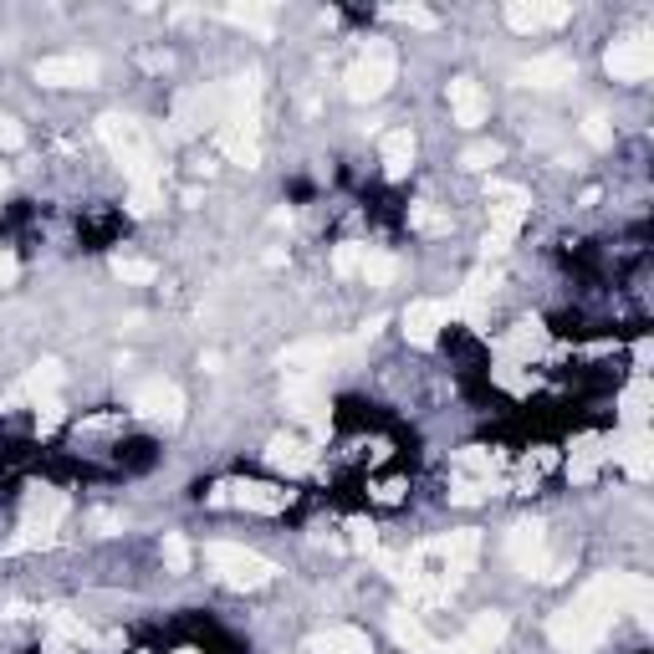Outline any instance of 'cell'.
Listing matches in <instances>:
<instances>
[{
	"label": "cell",
	"instance_id": "6da1fadb",
	"mask_svg": "<svg viewBox=\"0 0 654 654\" xmlns=\"http://www.w3.org/2000/svg\"><path fill=\"white\" fill-rule=\"evenodd\" d=\"M613 613H619V598H613V573H598V578L583 583V594L573 604L548 619V640L557 654H594L598 644L609 640Z\"/></svg>",
	"mask_w": 654,
	"mask_h": 654
},
{
	"label": "cell",
	"instance_id": "7a4b0ae2",
	"mask_svg": "<svg viewBox=\"0 0 654 654\" xmlns=\"http://www.w3.org/2000/svg\"><path fill=\"white\" fill-rule=\"evenodd\" d=\"M98 138H103L108 154L123 164L128 184H164V164L138 119H128V113H103V119H98Z\"/></svg>",
	"mask_w": 654,
	"mask_h": 654
},
{
	"label": "cell",
	"instance_id": "3957f363",
	"mask_svg": "<svg viewBox=\"0 0 654 654\" xmlns=\"http://www.w3.org/2000/svg\"><path fill=\"white\" fill-rule=\"evenodd\" d=\"M486 194L496 200V205H490V230L481 236V256L490 261V256L511 251V240H517V230H521V221H527V205H532V200H527L521 184H506V179H490Z\"/></svg>",
	"mask_w": 654,
	"mask_h": 654
},
{
	"label": "cell",
	"instance_id": "277c9868",
	"mask_svg": "<svg viewBox=\"0 0 654 654\" xmlns=\"http://www.w3.org/2000/svg\"><path fill=\"white\" fill-rule=\"evenodd\" d=\"M205 563L215 567V578L225 588H267V583H277V563L251 548H236V542H210Z\"/></svg>",
	"mask_w": 654,
	"mask_h": 654
},
{
	"label": "cell",
	"instance_id": "5b68a950",
	"mask_svg": "<svg viewBox=\"0 0 654 654\" xmlns=\"http://www.w3.org/2000/svg\"><path fill=\"white\" fill-rule=\"evenodd\" d=\"M394 77H399V57H394V46L388 42H373L363 57L348 67L342 77V92L353 98V103H379L388 88H394Z\"/></svg>",
	"mask_w": 654,
	"mask_h": 654
},
{
	"label": "cell",
	"instance_id": "8992f818",
	"mask_svg": "<svg viewBox=\"0 0 654 654\" xmlns=\"http://www.w3.org/2000/svg\"><path fill=\"white\" fill-rule=\"evenodd\" d=\"M210 506H240V511H261V517H277L292 506V490L267 486V481H225V486L210 490Z\"/></svg>",
	"mask_w": 654,
	"mask_h": 654
},
{
	"label": "cell",
	"instance_id": "52a82bcc",
	"mask_svg": "<svg viewBox=\"0 0 654 654\" xmlns=\"http://www.w3.org/2000/svg\"><path fill=\"white\" fill-rule=\"evenodd\" d=\"M169 123H174V134L179 138H194L200 128H221L225 123V98H221V82L215 88H194V92H179V103L174 113H169Z\"/></svg>",
	"mask_w": 654,
	"mask_h": 654
},
{
	"label": "cell",
	"instance_id": "ba28073f",
	"mask_svg": "<svg viewBox=\"0 0 654 654\" xmlns=\"http://www.w3.org/2000/svg\"><path fill=\"white\" fill-rule=\"evenodd\" d=\"M419 557H440V567L435 573H446L455 588L465 583V573L476 567V557H481V537L476 532H446V537H430L425 548H415Z\"/></svg>",
	"mask_w": 654,
	"mask_h": 654
},
{
	"label": "cell",
	"instance_id": "9c48e42d",
	"mask_svg": "<svg viewBox=\"0 0 654 654\" xmlns=\"http://www.w3.org/2000/svg\"><path fill=\"white\" fill-rule=\"evenodd\" d=\"M215 144L240 169H261V113H236L215 128Z\"/></svg>",
	"mask_w": 654,
	"mask_h": 654
},
{
	"label": "cell",
	"instance_id": "30bf717a",
	"mask_svg": "<svg viewBox=\"0 0 654 654\" xmlns=\"http://www.w3.org/2000/svg\"><path fill=\"white\" fill-rule=\"evenodd\" d=\"M282 404H286V415L302 419V425H307L313 435H327V394H323V379H307V373H286Z\"/></svg>",
	"mask_w": 654,
	"mask_h": 654
},
{
	"label": "cell",
	"instance_id": "8fae6325",
	"mask_svg": "<svg viewBox=\"0 0 654 654\" xmlns=\"http://www.w3.org/2000/svg\"><path fill=\"white\" fill-rule=\"evenodd\" d=\"M604 67H609L613 82H644V77L654 72V42H650V31L619 36V42L604 52Z\"/></svg>",
	"mask_w": 654,
	"mask_h": 654
},
{
	"label": "cell",
	"instance_id": "7c38bea8",
	"mask_svg": "<svg viewBox=\"0 0 654 654\" xmlns=\"http://www.w3.org/2000/svg\"><path fill=\"white\" fill-rule=\"evenodd\" d=\"M103 77V61L88 52H67V57H42L36 61V82L42 88H92Z\"/></svg>",
	"mask_w": 654,
	"mask_h": 654
},
{
	"label": "cell",
	"instance_id": "4fadbf2b",
	"mask_svg": "<svg viewBox=\"0 0 654 654\" xmlns=\"http://www.w3.org/2000/svg\"><path fill=\"white\" fill-rule=\"evenodd\" d=\"M506 557H511V567H517V573H527V578H542V573H548V527H542V521H517V527H511V532H506Z\"/></svg>",
	"mask_w": 654,
	"mask_h": 654
},
{
	"label": "cell",
	"instance_id": "5bb4252c",
	"mask_svg": "<svg viewBox=\"0 0 654 654\" xmlns=\"http://www.w3.org/2000/svg\"><path fill=\"white\" fill-rule=\"evenodd\" d=\"M134 409L144 419H159V425H179L184 419V388L169 384V379H149V384L134 388Z\"/></svg>",
	"mask_w": 654,
	"mask_h": 654
},
{
	"label": "cell",
	"instance_id": "9a60e30c",
	"mask_svg": "<svg viewBox=\"0 0 654 654\" xmlns=\"http://www.w3.org/2000/svg\"><path fill=\"white\" fill-rule=\"evenodd\" d=\"M338 342L332 338H302L292 342V348H282V358H277V369L282 373H307V379H323V369H332L338 363Z\"/></svg>",
	"mask_w": 654,
	"mask_h": 654
},
{
	"label": "cell",
	"instance_id": "2e32d148",
	"mask_svg": "<svg viewBox=\"0 0 654 654\" xmlns=\"http://www.w3.org/2000/svg\"><path fill=\"white\" fill-rule=\"evenodd\" d=\"M521 82V88H537V92H548V88H563V82H573L578 77V61L563 57V52H548V57H532V61H521L517 72H511Z\"/></svg>",
	"mask_w": 654,
	"mask_h": 654
},
{
	"label": "cell",
	"instance_id": "e0dca14e",
	"mask_svg": "<svg viewBox=\"0 0 654 654\" xmlns=\"http://www.w3.org/2000/svg\"><path fill=\"white\" fill-rule=\"evenodd\" d=\"M67 511H72V496L57 486H31L26 501H21V521L26 527H46V532H57Z\"/></svg>",
	"mask_w": 654,
	"mask_h": 654
},
{
	"label": "cell",
	"instance_id": "ac0fdd59",
	"mask_svg": "<svg viewBox=\"0 0 654 654\" xmlns=\"http://www.w3.org/2000/svg\"><path fill=\"white\" fill-rule=\"evenodd\" d=\"M450 323V302H409L404 307V338L415 342V348H435V338H440V327Z\"/></svg>",
	"mask_w": 654,
	"mask_h": 654
},
{
	"label": "cell",
	"instance_id": "d6986e66",
	"mask_svg": "<svg viewBox=\"0 0 654 654\" xmlns=\"http://www.w3.org/2000/svg\"><path fill=\"white\" fill-rule=\"evenodd\" d=\"M567 15H573V5H557V0H511V5H506V26L527 36V31L563 26Z\"/></svg>",
	"mask_w": 654,
	"mask_h": 654
},
{
	"label": "cell",
	"instance_id": "ffe728a7",
	"mask_svg": "<svg viewBox=\"0 0 654 654\" xmlns=\"http://www.w3.org/2000/svg\"><path fill=\"white\" fill-rule=\"evenodd\" d=\"M450 119L461 123V128H481L490 119V98L476 77H455L450 82Z\"/></svg>",
	"mask_w": 654,
	"mask_h": 654
},
{
	"label": "cell",
	"instance_id": "44dd1931",
	"mask_svg": "<svg viewBox=\"0 0 654 654\" xmlns=\"http://www.w3.org/2000/svg\"><path fill=\"white\" fill-rule=\"evenodd\" d=\"M613 461L624 465L634 481H650L654 476V435L644 430V425H634V430L624 435V440H613V450H609Z\"/></svg>",
	"mask_w": 654,
	"mask_h": 654
},
{
	"label": "cell",
	"instance_id": "7402d4cb",
	"mask_svg": "<svg viewBox=\"0 0 654 654\" xmlns=\"http://www.w3.org/2000/svg\"><path fill=\"white\" fill-rule=\"evenodd\" d=\"M613 598H619V613L640 619V629L654 624V588L644 573H613Z\"/></svg>",
	"mask_w": 654,
	"mask_h": 654
},
{
	"label": "cell",
	"instance_id": "603a6c76",
	"mask_svg": "<svg viewBox=\"0 0 654 654\" xmlns=\"http://www.w3.org/2000/svg\"><path fill=\"white\" fill-rule=\"evenodd\" d=\"M42 619H46V629H52V640L72 644V650H98V634H92L88 619H77L72 609H61V604H46Z\"/></svg>",
	"mask_w": 654,
	"mask_h": 654
},
{
	"label": "cell",
	"instance_id": "cb8c5ba5",
	"mask_svg": "<svg viewBox=\"0 0 654 654\" xmlns=\"http://www.w3.org/2000/svg\"><path fill=\"white\" fill-rule=\"evenodd\" d=\"M267 461L277 465V471H286V476H307L317 465V455H313L307 440H297V435H277V440H267Z\"/></svg>",
	"mask_w": 654,
	"mask_h": 654
},
{
	"label": "cell",
	"instance_id": "d4e9b609",
	"mask_svg": "<svg viewBox=\"0 0 654 654\" xmlns=\"http://www.w3.org/2000/svg\"><path fill=\"white\" fill-rule=\"evenodd\" d=\"M388 634H394V644H399V650H409V654H440V650H446V644L435 640L430 629L419 624L409 609H394V613H388Z\"/></svg>",
	"mask_w": 654,
	"mask_h": 654
},
{
	"label": "cell",
	"instance_id": "484cf974",
	"mask_svg": "<svg viewBox=\"0 0 654 654\" xmlns=\"http://www.w3.org/2000/svg\"><path fill=\"white\" fill-rule=\"evenodd\" d=\"M307 654H373L369 634L353 624H332V629H317L307 640Z\"/></svg>",
	"mask_w": 654,
	"mask_h": 654
},
{
	"label": "cell",
	"instance_id": "4316f807",
	"mask_svg": "<svg viewBox=\"0 0 654 654\" xmlns=\"http://www.w3.org/2000/svg\"><path fill=\"white\" fill-rule=\"evenodd\" d=\"M506 363H532L537 353H548V327L537 323V317H521L517 327H511V338L501 342Z\"/></svg>",
	"mask_w": 654,
	"mask_h": 654
},
{
	"label": "cell",
	"instance_id": "83f0119b",
	"mask_svg": "<svg viewBox=\"0 0 654 654\" xmlns=\"http://www.w3.org/2000/svg\"><path fill=\"white\" fill-rule=\"evenodd\" d=\"M604 455H609V440H604V435H578V440H573V461H567V481H573V486H588V481L598 476Z\"/></svg>",
	"mask_w": 654,
	"mask_h": 654
},
{
	"label": "cell",
	"instance_id": "f1b7e54d",
	"mask_svg": "<svg viewBox=\"0 0 654 654\" xmlns=\"http://www.w3.org/2000/svg\"><path fill=\"white\" fill-rule=\"evenodd\" d=\"M61 379H67V369H61L57 358H42V363H31L26 369V379H21V399H31V404H42V399H57V388H61Z\"/></svg>",
	"mask_w": 654,
	"mask_h": 654
},
{
	"label": "cell",
	"instance_id": "f546056e",
	"mask_svg": "<svg viewBox=\"0 0 654 654\" xmlns=\"http://www.w3.org/2000/svg\"><path fill=\"white\" fill-rule=\"evenodd\" d=\"M506 634H511V619H506V613H496V609H486V613H476V619H471V629H465L461 644H471L476 654H490L496 644L506 640Z\"/></svg>",
	"mask_w": 654,
	"mask_h": 654
},
{
	"label": "cell",
	"instance_id": "4dcf8cb0",
	"mask_svg": "<svg viewBox=\"0 0 654 654\" xmlns=\"http://www.w3.org/2000/svg\"><path fill=\"white\" fill-rule=\"evenodd\" d=\"M379 149H384V174L388 179L409 174V164H415V134H409V128H388Z\"/></svg>",
	"mask_w": 654,
	"mask_h": 654
},
{
	"label": "cell",
	"instance_id": "1f68e13d",
	"mask_svg": "<svg viewBox=\"0 0 654 654\" xmlns=\"http://www.w3.org/2000/svg\"><path fill=\"white\" fill-rule=\"evenodd\" d=\"M225 21L240 31H256V36H271V26H277V15H271V5H225Z\"/></svg>",
	"mask_w": 654,
	"mask_h": 654
},
{
	"label": "cell",
	"instance_id": "d6a6232c",
	"mask_svg": "<svg viewBox=\"0 0 654 654\" xmlns=\"http://www.w3.org/2000/svg\"><path fill=\"white\" fill-rule=\"evenodd\" d=\"M650 404H654V388H650V379H634V384L624 388V399H619V409H624V425L634 430V425H644V415H650Z\"/></svg>",
	"mask_w": 654,
	"mask_h": 654
},
{
	"label": "cell",
	"instance_id": "836d02e7",
	"mask_svg": "<svg viewBox=\"0 0 654 654\" xmlns=\"http://www.w3.org/2000/svg\"><path fill=\"white\" fill-rule=\"evenodd\" d=\"M496 455H490V450H481V446H465L461 455H455V471H461V476H471V481H496Z\"/></svg>",
	"mask_w": 654,
	"mask_h": 654
},
{
	"label": "cell",
	"instance_id": "e575fe53",
	"mask_svg": "<svg viewBox=\"0 0 654 654\" xmlns=\"http://www.w3.org/2000/svg\"><path fill=\"white\" fill-rule=\"evenodd\" d=\"M409 230H419V236H450V215L435 210L430 200H419V205H409Z\"/></svg>",
	"mask_w": 654,
	"mask_h": 654
},
{
	"label": "cell",
	"instance_id": "d590c367",
	"mask_svg": "<svg viewBox=\"0 0 654 654\" xmlns=\"http://www.w3.org/2000/svg\"><path fill=\"white\" fill-rule=\"evenodd\" d=\"M358 277H363L369 286H388L394 277H399V261H394L388 251H363V271H358Z\"/></svg>",
	"mask_w": 654,
	"mask_h": 654
},
{
	"label": "cell",
	"instance_id": "8d00e7d4",
	"mask_svg": "<svg viewBox=\"0 0 654 654\" xmlns=\"http://www.w3.org/2000/svg\"><path fill=\"white\" fill-rule=\"evenodd\" d=\"M108 267H113L119 282H134V286H149L154 277H159V267H154V261H138V256H113Z\"/></svg>",
	"mask_w": 654,
	"mask_h": 654
},
{
	"label": "cell",
	"instance_id": "74e56055",
	"mask_svg": "<svg viewBox=\"0 0 654 654\" xmlns=\"http://www.w3.org/2000/svg\"><path fill=\"white\" fill-rule=\"evenodd\" d=\"M490 490H496V481H471V476H455V486H450V501H455V506H476V501H486Z\"/></svg>",
	"mask_w": 654,
	"mask_h": 654
},
{
	"label": "cell",
	"instance_id": "f35d334b",
	"mask_svg": "<svg viewBox=\"0 0 654 654\" xmlns=\"http://www.w3.org/2000/svg\"><path fill=\"white\" fill-rule=\"evenodd\" d=\"M31 548H57V532H46V527H26V521H21V532L5 542V552H31Z\"/></svg>",
	"mask_w": 654,
	"mask_h": 654
},
{
	"label": "cell",
	"instance_id": "ab89813d",
	"mask_svg": "<svg viewBox=\"0 0 654 654\" xmlns=\"http://www.w3.org/2000/svg\"><path fill=\"white\" fill-rule=\"evenodd\" d=\"M496 286H501V277H496V271H476V277L465 282L461 302H471V307H486V302H490V292H496Z\"/></svg>",
	"mask_w": 654,
	"mask_h": 654
},
{
	"label": "cell",
	"instance_id": "60d3db41",
	"mask_svg": "<svg viewBox=\"0 0 654 654\" xmlns=\"http://www.w3.org/2000/svg\"><path fill=\"white\" fill-rule=\"evenodd\" d=\"M388 21H404V26H419V31H435L440 26V15L425 11V5H388Z\"/></svg>",
	"mask_w": 654,
	"mask_h": 654
},
{
	"label": "cell",
	"instance_id": "b9f144b4",
	"mask_svg": "<svg viewBox=\"0 0 654 654\" xmlns=\"http://www.w3.org/2000/svg\"><path fill=\"white\" fill-rule=\"evenodd\" d=\"M363 251H369V246H358V240H342L338 251H332V271H338V277H358V271H363Z\"/></svg>",
	"mask_w": 654,
	"mask_h": 654
},
{
	"label": "cell",
	"instance_id": "7bdbcfd3",
	"mask_svg": "<svg viewBox=\"0 0 654 654\" xmlns=\"http://www.w3.org/2000/svg\"><path fill=\"white\" fill-rule=\"evenodd\" d=\"M190 542H184V532H169L164 537V563H169V573H190Z\"/></svg>",
	"mask_w": 654,
	"mask_h": 654
},
{
	"label": "cell",
	"instance_id": "ee69618b",
	"mask_svg": "<svg viewBox=\"0 0 654 654\" xmlns=\"http://www.w3.org/2000/svg\"><path fill=\"white\" fill-rule=\"evenodd\" d=\"M583 138H588V144H594V149H609L613 144V123H609V113H588V119H583Z\"/></svg>",
	"mask_w": 654,
	"mask_h": 654
},
{
	"label": "cell",
	"instance_id": "f6af8a7d",
	"mask_svg": "<svg viewBox=\"0 0 654 654\" xmlns=\"http://www.w3.org/2000/svg\"><path fill=\"white\" fill-rule=\"evenodd\" d=\"M517 369H521V363H501V369H496V384L511 388V394H532L537 379H532V373H517Z\"/></svg>",
	"mask_w": 654,
	"mask_h": 654
},
{
	"label": "cell",
	"instance_id": "bcb514c9",
	"mask_svg": "<svg viewBox=\"0 0 654 654\" xmlns=\"http://www.w3.org/2000/svg\"><path fill=\"white\" fill-rule=\"evenodd\" d=\"M465 169H490V164H501V144H471V149L461 154Z\"/></svg>",
	"mask_w": 654,
	"mask_h": 654
},
{
	"label": "cell",
	"instance_id": "7dc6e473",
	"mask_svg": "<svg viewBox=\"0 0 654 654\" xmlns=\"http://www.w3.org/2000/svg\"><path fill=\"white\" fill-rule=\"evenodd\" d=\"M159 190H164V184H134V194H128V210H134L138 221H144V215H154V205H159Z\"/></svg>",
	"mask_w": 654,
	"mask_h": 654
},
{
	"label": "cell",
	"instance_id": "c3c4849f",
	"mask_svg": "<svg viewBox=\"0 0 654 654\" xmlns=\"http://www.w3.org/2000/svg\"><path fill=\"white\" fill-rule=\"evenodd\" d=\"M348 532H353V537H348V542H353L358 552H379V532H373V521L353 517V521H348Z\"/></svg>",
	"mask_w": 654,
	"mask_h": 654
},
{
	"label": "cell",
	"instance_id": "681fc988",
	"mask_svg": "<svg viewBox=\"0 0 654 654\" xmlns=\"http://www.w3.org/2000/svg\"><path fill=\"white\" fill-rule=\"evenodd\" d=\"M61 419H67L61 399H42V404H36V430H42V435H52V430L61 425Z\"/></svg>",
	"mask_w": 654,
	"mask_h": 654
},
{
	"label": "cell",
	"instance_id": "f907efd6",
	"mask_svg": "<svg viewBox=\"0 0 654 654\" xmlns=\"http://www.w3.org/2000/svg\"><path fill=\"white\" fill-rule=\"evenodd\" d=\"M26 144V128L15 119H0V149H21Z\"/></svg>",
	"mask_w": 654,
	"mask_h": 654
},
{
	"label": "cell",
	"instance_id": "816d5d0a",
	"mask_svg": "<svg viewBox=\"0 0 654 654\" xmlns=\"http://www.w3.org/2000/svg\"><path fill=\"white\" fill-rule=\"evenodd\" d=\"M92 527H98L103 537H119L123 532V517H119V511H92Z\"/></svg>",
	"mask_w": 654,
	"mask_h": 654
},
{
	"label": "cell",
	"instance_id": "f5cc1de1",
	"mask_svg": "<svg viewBox=\"0 0 654 654\" xmlns=\"http://www.w3.org/2000/svg\"><path fill=\"white\" fill-rule=\"evenodd\" d=\"M15 277H21V261H15V256L0 246V286H11Z\"/></svg>",
	"mask_w": 654,
	"mask_h": 654
},
{
	"label": "cell",
	"instance_id": "db71d44e",
	"mask_svg": "<svg viewBox=\"0 0 654 654\" xmlns=\"http://www.w3.org/2000/svg\"><path fill=\"white\" fill-rule=\"evenodd\" d=\"M399 481H384V486H379V501H399Z\"/></svg>",
	"mask_w": 654,
	"mask_h": 654
},
{
	"label": "cell",
	"instance_id": "11a10c76",
	"mask_svg": "<svg viewBox=\"0 0 654 654\" xmlns=\"http://www.w3.org/2000/svg\"><path fill=\"white\" fill-rule=\"evenodd\" d=\"M5 184H11V174H5V169H0V194H5Z\"/></svg>",
	"mask_w": 654,
	"mask_h": 654
},
{
	"label": "cell",
	"instance_id": "9f6ffc18",
	"mask_svg": "<svg viewBox=\"0 0 654 654\" xmlns=\"http://www.w3.org/2000/svg\"><path fill=\"white\" fill-rule=\"evenodd\" d=\"M174 654H200V650H174Z\"/></svg>",
	"mask_w": 654,
	"mask_h": 654
}]
</instances>
